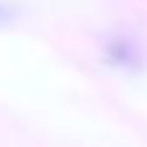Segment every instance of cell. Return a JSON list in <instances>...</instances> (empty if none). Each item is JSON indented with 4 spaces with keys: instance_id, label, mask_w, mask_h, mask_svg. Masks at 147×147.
<instances>
[{
    "instance_id": "obj_1",
    "label": "cell",
    "mask_w": 147,
    "mask_h": 147,
    "mask_svg": "<svg viewBox=\"0 0 147 147\" xmlns=\"http://www.w3.org/2000/svg\"><path fill=\"white\" fill-rule=\"evenodd\" d=\"M3 16H5V10H3V5H0V18H3Z\"/></svg>"
}]
</instances>
